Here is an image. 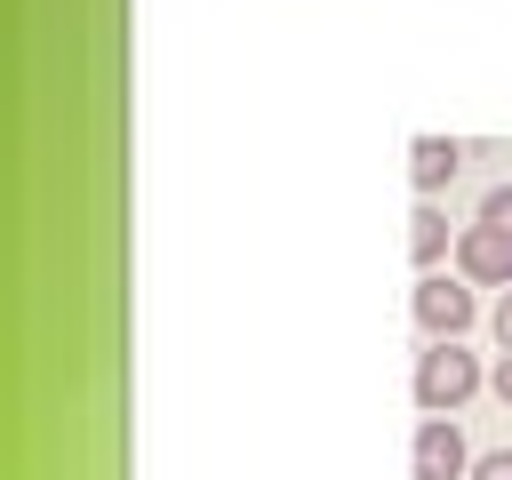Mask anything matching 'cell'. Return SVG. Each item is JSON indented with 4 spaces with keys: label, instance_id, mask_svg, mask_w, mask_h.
<instances>
[{
    "label": "cell",
    "instance_id": "9c48e42d",
    "mask_svg": "<svg viewBox=\"0 0 512 480\" xmlns=\"http://www.w3.org/2000/svg\"><path fill=\"white\" fill-rule=\"evenodd\" d=\"M488 392L512 408V352H496V368H488Z\"/></svg>",
    "mask_w": 512,
    "mask_h": 480
},
{
    "label": "cell",
    "instance_id": "277c9868",
    "mask_svg": "<svg viewBox=\"0 0 512 480\" xmlns=\"http://www.w3.org/2000/svg\"><path fill=\"white\" fill-rule=\"evenodd\" d=\"M456 472H472V448H464L456 416H424L416 424V480H456Z\"/></svg>",
    "mask_w": 512,
    "mask_h": 480
},
{
    "label": "cell",
    "instance_id": "30bf717a",
    "mask_svg": "<svg viewBox=\"0 0 512 480\" xmlns=\"http://www.w3.org/2000/svg\"><path fill=\"white\" fill-rule=\"evenodd\" d=\"M488 328H496V344H504V352H512V288H504V296H496V312H488Z\"/></svg>",
    "mask_w": 512,
    "mask_h": 480
},
{
    "label": "cell",
    "instance_id": "6da1fadb",
    "mask_svg": "<svg viewBox=\"0 0 512 480\" xmlns=\"http://www.w3.org/2000/svg\"><path fill=\"white\" fill-rule=\"evenodd\" d=\"M480 384H488V368L464 352V336H456V344L416 352V408H424V416H456V408H464Z\"/></svg>",
    "mask_w": 512,
    "mask_h": 480
},
{
    "label": "cell",
    "instance_id": "8992f818",
    "mask_svg": "<svg viewBox=\"0 0 512 480\" xmlns=\"http://www.w3.org/2000/svg\"><path fill=\"white\" fill-rule=\"evenodd\" d=\"M456 248V232H448V216H440V200H416V216H408V256L424 264V272H440V256Z\"/></svg>",
    "mask_w": 512,
    "mask_h": 480
},
{
    "label": "cell",
    "instance_id": "52a82bcc",
    "mask_svg": "<svg viewBox=\"0 0 512 480\" xmlns=\"http://www.w3.org/2000/svg\"><path fill=\"white\" fill-rule=\"evenodd\" d=\"M480 224L512 232V184H488V192H480Z\"/></svg>",
    "mask_w": 512,
    "mask_h": 480
},
{
    "label": "cell",
    "instance_id": "3957f363",
    "mask_svg": "<svg viewBox=\"0 0 512 480\" xmlns=\"http://www.w3.org/2000/svg\"><path fill=\"white\" fill-rule=\"evenodd\" d=\"M456 272H464L472 288H512V232L464 224V232H456Z\"/></svg>",
    "mask_w": 512,
    "mask_h": 480
},
{
    "label": "cell",
    "instance_id": "7a4b0ae2",
    "mask_svg": "<svg viewBox=\"0 0 512 480\" xmlns=\"http://www.w3.org/2000/svg\"><path fill=\"white\" fill-rule=\"evenodd\" d=\"M472 320H480V304H472V280H464V272H456V280H448V272H424V280H416V328H424L432 344H456Z\"/></svg>",
    "mask_w": 512,
    "mask_h": 480
},
{
    "label": "cell",
    "instance_id": "5b68a950",
    "mask_svg": "<svg viewBox=\"0 0 512 480\" xmlns=\"http://www.w3.org/2000/svg\"><path fill=\"white\" fill-rule=\"evenodd\" d=\"M456 168H464V152H456L448 136H416V144H408V176H416V192H424V200H432Z\"/></svg>",
    "mask_w": 512,
    "mask_h": 480
},
{
    "label": "cell",
    "instance_id": "ba28073f",
    "mask_svg": "<svg viewBox=\"0 0 512 480\" xmlns=\"http://www.w3.org/2000/svg\"><path fill=\"white\" fill-rule=\"evenodd\" d=\"M472 480H512V448H488V456H472Z\"/></svg>",
    "mask_w": 512,
    "mask_h": 480
}]
</instances>
